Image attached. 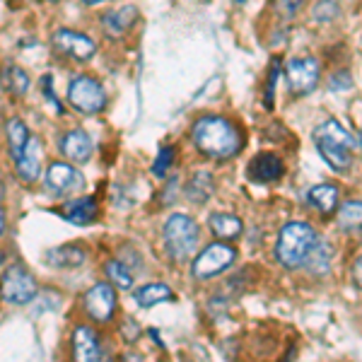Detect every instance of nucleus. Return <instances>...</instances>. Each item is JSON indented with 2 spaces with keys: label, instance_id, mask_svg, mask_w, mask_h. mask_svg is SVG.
<instances>
[{
  "label": "nucleus",
  "instance_id": "obj_20",
  "mask_svg": "<svg viewBox=\"0 0 362 362\" xmlns=\"http://www.w3.org/2000/svg\"><path fill=\"white\" fill-rule=\"evenodd\" d=\"M307 201H309V206H314L319 213L329 215V213H334L338 206V189L331 184H319L307 194Z\"/></svg>",
  "mask_w": 362,
  "mask_h": 362
},
{
  "label": "nucleus",
  "instance_id": "obj_35",
  "mask_svg": "<svg viewBox=\"0 0 362 362\" xmlns=\"http://www.w3.org/2000/svg\"><path fill=\"white\" fill-rule=\"evenodd\" d=\"M85 3H90V5H95V3H102V0H85Z\"/></svg>",
  "mask_w": 362,
  "mask_h": 362
},
{
  "label": "nucleus",
  "instance_id": "obj_22",
  "mask_svg": "<svg viewBox=\"0 0 362 362\" xmlns=\"http://www.w3.org/2000/svg\"><path fill=\"white\" fill-rule=\"evenodd\" d=\"M305 264H307L309 271L317 273V276L326 273V271H329V266H331V247L326 242H321V239H317V244H314V249L309 251Z\"/></svg>",
  "mask_w": 362,
  "mask_h": 362
},
{
  "label": "nucleus",
  "instance_id": "obj_7",
  "mask_svg": "<svg viewBox=\"0 0 362 362\" xmlns=\"http://www.w3.org/2000/svg\"><path fill=\"white\" fill-rule=\"evenodd\" d=\"M235 259H237V251L232 247H227V244L223 242L208 244V247L196 256L194 266H191V273H194V278L198 280H208V278L218 276V273H223L225 268H230Z\"/></svg>",
  "mask_w": 362,
  "mask_h": 362
},
{
  "label": "nucleus",
  "instance_id": "obj_6",
  "mask_svg": "<svg viewBox=\"0 0 362 362\" xmlns=\"http://www.w3.org/2000/svg\"><path fill=\"white\" fill-rule=\"evenodd\" d=\"M68 102L83 114H97L107 107L104 87L90 75H78L68 85Z\"/></svg>",
  "mask_w": 362,
  "mask_h": 362
},
{
  "label": "nucleus",
  "instance_id": "obj_29",
  "mask_svg": "<svg viewBox=\"0 0 362 362\" xmlns=\"http://www.w3.org/2000/svg\"><path fill=\"white\" fill-rule=\"evenodd\" d=\"M338 15V5L336 0H319L317 8H314V17L317 20H334V17Z\"/></svg>",
  "mask_w": 362,
  "mask_h": 362
},
{
  "label": "nucleus",
  "instance_id": "obj_8",
  "mask_svg": "<svg viewBox=\"0 0 362 362\" xmlns=\"http://www.w3.org/2000/svg\"><path fill=\"white\" fill-rule=\"evenodd\" d=\"M285 83L293 95H307L312 92L319 83V63L317 58L300 56L290 58L285 66Z\"/></svg>",
  "mask_w": 362,
  "mask_h": 362
},
{
  "label": "nucleus",
  "instance_id": "obj_26",
  "mask_svg": "<svg viewBox=\"0 0 362 362\" xmlns=\"http://www.w3.org/2000/svg\"><path fill=\"white\" fill-rule=\"evenodd\" d=\"M104 273H107V278L112 280L114 288H119V290H128L133 285V273L128 271L124 261H119V259L109 261V264L104 266Z\"/></svg>",
  "mask_w": 362,
  "mask_h": 362
},
{
  "label": "nucleus",
  "instance_id": "obj_34",
  "mask_svg": "<svg viewBox=\"0 0 362 362\" xmlns=\"http://www.w3.org/2000/svg\"><path fill=\"white\" fill-rule=\"evenodd\" d=\"M0 208H3V184H0Z\"/></svg>",
  "mask_w": 362,
  "mask_h": 362
},
{
  "label": "nucleus",
  "instance_id": "obj_23",
  "mask_svg": "<svg viewBox=\"0 0 362 362\" xmlns=\"http://www.w3.org/2000/svg\"><path fill=\"white\" fill-rule=\"evenodd\" d=\"M3 83L15 97H25L29 92V75L20 66H8L3 73Z\"/></svg>",
  "mask_w": 362,
  "mask_h": 362
},
{
  "label": "nucleus",
  "instance_id": "obj_3",
  "mask_svg": "<svg viewBox=\"0 0 362 362\" xmlns=\"http://www.w3.org/2000/svg\"><path fill=\"white\" fill-rule=\"evenodd\" d=\"M314 143L331 169L336 172H346L350 167V150L355 148V138L343 128L338 121H324L314 131Z\"/></svg>",
  "mask_w": 362,
  "mask_h": 362
},
{
  "label": "nucleus",
  "instance_id": "obj_17",
  "mask_svg": "<svg viewBox=\"0 0 362 362\" xmlns=\"http://www.w3.org/2000/svg\"><path fill=\"white\" fill-rule=\"evenodd\" d=\"M138 20V8L136 5H124V8H116L112 13L102 17V27L109 37H124L128 29L133 27V22Z\"/></svg>",
  "mask_w": 362,
  "mask_h": 362
},
{
  "label": "nucleus",
  "instance_id": "obj_18",
  "mask_svg": "<svg viewBox=\"0 0 362 362\" xmlns=\"http://www.w3.org/2000/svg\"><path fill=\"white\" fill-rule=\"evenodd\" d=\"M46 261L54 268H78L85 264V249H80L78 244H63L46 251Z\"/></svg>",
  "mask_w": 362,
  "mask_h": 362
},
{
  "label": "nucleus",
  "instance_id": "obj_5",
  "mask_svg": "<svg viewBox=\"0 0 362 362\" xmlns=\"http://www.w3.org/2000/svg\"><path fill=\"white\" fill-rule=\"evenodd\" d=\"M37 280L22 266H10L0 278V297L8 305H29L37 297Z\"/></svg>",
  "mask_w": 362,
  "mask_h": 362
},
{
  "label": "nucleus",
  "instance_id": "obj_24",
  "mask_svg": "<svg viewBox=\"0 0 362 362\" xmlns=\"http://www.w3.org/2000/svg\"><path fill=\"white\" fill-rule=\"evenodd\" d=\"M5 131H8V145H10V155H13V160L17 155L25 150L27 140H29V131L27 126L22 124L20 119H10L8 126H5Z\"/></svg>",
  "mask_w": 362,
  "mask_h": 362
},
{
  "label": "nucleus",
  "instance_id": "obj_9",
  "mask_svg": "<svg viewBox=\"0 0 362 362\" xmlns=\"http://www.w3.org/2000/svg\"><path fill=\"white\" fill-rule=\"evenodd\" d=\"M85 309L97 324H107L116 312V290L109 283H97L85 293Z\"/></svg>",
  "mask_w": 362,
  "mask_h": 362
},
{
  "label": "nucleus",
  "instance_id": "obj_25",
  "mask_svg": "<svg viewBox=\"0 0 362 362\" xmlns=\"http://www.w3.org/2000/svg\"><path fill=\"white\" fill-rule=\"evenodd\" d=\"M338 225L343 230H362V201H348L338 208Z\"/></svg>",
  "mask_w": 362,
  "mask_h": 362
},
{
  "label": "nucleus",
  "instance_id": "obj_12",
  "mask_svg": "<svg viewBox=\"0 0 362 362\" xmlns=\"http://www.w3.org/2000/svg\"><path fill=\"white\" fill-rule=\"evenodd\" d=\"M80 184H83V177L78 174V169L66 162H54L46 172V189L56 196L70 194V191L80 189Z\"/></svg>",
  "mask_w": 362,
  "mask_h": 362
},
{
  "label": "nucleus",
  "instance_id": "obj_27",
  "mask_svg": "<svg viewBox=\"0 0 362 362\" xmlns=\"http://www.w3.org/2000/svg\"><path fill=\"white\" fill-rule=\"evenodd\" d=\"M189 198L191 201H196V203H206L208 201V196L213 194V179H210V174L206 172H198L194 179H191V184H189Z\"/></svg>",
  "mask_w": 362,
  "mask_h": 362
},
{
  "label": "nucleus",
  "instance_id": "obj_13",
  "mask_svg": "<svg viewBox=\"0 0 362 362\" xmlns=\"http://www.w3.org/2000/svg\"><path fill=\"white\" fill-rule=\"evenodd\" d=\"M15 169L27 184H34L42 174V143L39 138L29 136L25 150L15 157Z\"/></svg>",
  "mask_w": 362,
  "mask_h": 362
},
{
  "label": "nucleus",
  "instance_id": "obj_31",
  "mask_svg": "<svg viewBox=\"0 0 362 362\" xmlns=\"http://www.w3.org/2000/svg\"><path fill=\"white\" fill-rule=\"evenodd\" d=\"M353 280H355V285L362 290V256L353 264Z\"/></svg>",
  "mask_w": 362,
  "mask_h": 362
},
{
  "label": "nucleus",
  "instance_id": "obj_11",
  "mask_svg": "<svg viewBox=\"0 0 362 362\" xmlns=\"http://www.w3.org/2000/svg\"><path fill=\"white\" fill-rule=\"evenodd\" d=\"M54 46L61 54L70 58H78V61H87V58L95 56L97 46L87 34L75 32V29H58L54 32Z\"/></svg>",
  "mask_w": 362,
  "mask_h": 362
},
{
  "label": "nucleus",
  "instance_id": "obj_10",
  "mask_svg": "<svg viewBox=\"0 0 362 362\" xmlns=\"http://www.w3.org/2000/svg\"><path fill=\"white\" fill-rule=\"evenodd\" d=\"M73 362H107L102 341L92 326L80 324L73 331Z\"/></svg>",
  "mask_w": 362,
  "mask_h": 362
},
{
  "label": "nucleus",
  "instance_id": "obj_14",
  "mask_svg": "<svg viewBox=\"0 0 362 362\" xmlns=\"http://www.w3.org/2000/svg\"><path fill=\"white\" fill-rule=\"evenodd\" d=\"M58 148H61V153L68 157V160L78 162V165H83L92 157V140L87 136L85 131H80V128H75V131H68L66 136L58 140Z\"/></svg>",
  "mask_w": 362,
  "mask_h": 362
},
{
  "label": "nucleus",
  "instance_id": "obj_28",
  "mask_svg": "<svg viewBox=\"0 0 362 362\" xmlns=\"http://www.w3.org/2000/svg\"><path fill=\"white\" fill-rule=\"evenodd\" d=\"M174 162V150L172 148H162L160 155L155 157V165H153V174L157 179H162L167 174V169L172 167Z\"/></svg>",
  "mask_w": 362,
  "mask_h": 362
},
{
  "label": "nucleus",
  "instance_id": "obj_15",
  "mask_svg": "<svg viewBox=\"0 0 362 362\" xmlns=\"http://www.w3.org/2000/svg\"><path fill=\"white\" fill-rule=\"evenodd\" d=\"M249 179L256 181V184H271V181H278L283 177V162L280 157L271 155V153H261L254 157V162L247 169Z\"/></svg>",
  "mask_w": 362,
  "mask_h": 362
},
{
  "label": "nucleus",
  "instance_id": "obj_32",
  "mask_svg": "<svg viewBox=\"0 0 362 362\" xmlns=\"http://www.w3.org/2000/svg\"><path fill=\"white\" fill-rule=\"evenodd\" d=\"M5 227H8V220H5V210L0 208V237L5 235Z\"/></svg>",
  "mask_w": 362,
  "mask_h": 362
},
{
  "label": "nucleus",
  "instance_id": "obj_30",
  "mask_svg": "<svg viewBox=\"0 0 362 362\" xmlns=\"http://www.w3.org/2000/svg\"><path fill=\"white\" fill-rule=\"evenodd\" d=\"M300 5H302V0H276V13L283 17H293Z\"/></svg>",
  "mask_w": 362,
  "mask_h": 362
},
{
  "label": "nucleus",
  "instance_id": "obj_2",
  "mask_svg": "<svg viewBox=\"0 0 362 362\" xmlns=\"http://www.w3.org/2000/svg\"><path fill=\"white\" fill-rule=\"evenodd\" d=\"M317 232L307 223H288L280 230L276 244V259L285 268H300L305 266L309 251L317 244Z\"/></svg>",
  "mask_w": 362,
  "mask_h": 362
},
{
  "label": "nucleus",
  "instance_id": "obj_19",
  "mask_svg": "<svg viewBox=\"0 0 362 362\" xmlns=\"http://www.w3.org/2000/svg\"><path fill=\"white\" fill-rule=\"evenodd\" d=\"M208 227L220 239H232L242 235V220L232 213H213L208 218Z\"/></svg>",
  "mask_w": 362,
  "mask_h": 362
},
{
  "label": "nucleus",
  "instance_id": "obj_4",
  "mask_svg": "<svg viewBox=\"0 0 362 362\" xmlns=\"http://www.w3.org/2000/svg\"><path fill=\"white\" fill-rule=\"evenodd\" d=\"M162 237H165L167 254L174 261H189L198 247V225L189 215L174 213L167 218Z\"/></svg>",
  "mask_w": 362,
  "mask_h": 362
},
{
  "label": "nucleus",
  "instance_id": "obj_33",
  "mask_svg": "<svg viewBox=\"0 0 362 362\" xmlns=\"http://www.w3.org/2000/svg\"><path fill=\"white\" fill-rule=\"evenodd\" d=\"M121 362H143V358H140V355H136V353H126Z\"/></svg>",
  "mask_w": 362,
  "mask_h": 362
},
{
  "label": "nucleus",
  "instance_id": "obj_1",
  "mask_svg": "<svg viewBox=\"0 0 362 362\" xmlns=\"http://www.w3.org/2000/svg\"><path fill=\"white\" fill-rule=\"evenodd\" d=\"M194 143L208 157H232L242 148V136L223 116H203L194 124Z\"/></svg>",
  "mask_w": 362,
  "mask_h": 362
},
{
  "label": "nucleus",
  "instance_id": "obj_36",
  "mask_svg": "<svg viewBox=\"0 0 362 362\" xmlns=\"http://www.w3.org/2000/svg\"><path fill=\"white\" fill-rule=\"evenodd\" d=\"M237 3H244V0H237Z\"/></svg>",
  "mask_w": 362,
  "mask_h": 362
},
{
  "label": "nucleus",
  "instance_id": "obj_21",
  "mask_svg": "<svg viewBox=\"0 0 362 362\" xmlns=\"http://www.w3.org/2000/svg\"><path fill=\"white\" fill-rule=\"evenodd\" d=\"M172 297H174L172 290L162 283H150L136 290V302L140 307H155V305H160V302H169Z\"/></svg>",
  "mask_w": 362,
  "mask_h": 362
},
{
  "label": "nucleus",
  "instance_id": "obj_37",
  "mask_svg": "<svg viewBox=\"0 0 362 362\" xmlns=\"http://www.w3.org/2000/svg\"><path fill=\"white\" fill-rule=\"evenodd\" d=\"M51 3H56V0H51Z\"/></svg>",
  "mask_w": 362,
  "mask_h": 362
},
{
  "label": "nucleus",
  "instance_id": "obj_16",
  "mask_svg": "<svg viewBox=\"0 0 362 362\" xmlns=\"http://www.w3.org/2000/svg\"><path fill=\"white\" fill-rule=\"evenodd\" d=\"M61 215L73 225H90L97 220L99 215V206L95 196H83L75 198V201H68L66 206H61Z\"/></svg>",
  "mask_w": 362,
  "mask_h": 362
}]
</instances>
